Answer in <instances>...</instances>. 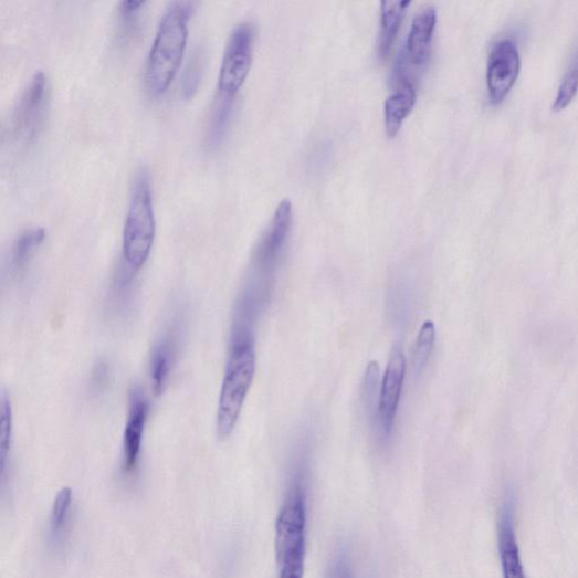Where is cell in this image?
Listing matches in <instances>:
<instances>
[{"mask_svg":"<svg viewBox=\"0 0 578 578\" xmlns=\"http://www.w3.org/2000/svg\"><path fill=\"white\" fill-rule=\"evenodd\" d=\"M309 445L298 442L293 451L286 491L276 521L275 550L279 578H303L307 543Z\"/></svg>","mask_w":578,"mask_h":578,"instance_id":"cell-1","label":"cell"},{"mask_svg":"<svg viewBox=\"0 0 578 578\" xmlns=\"http://www.w3.org/2000/svg\"><path fill=\"white\" fill-rule=\"evenodd\" d=\"M193 11V3L174 2L157 27L145 67V85L151 96L164 95L181 67Z\"/></svg>","mask_w":578,"mask_h":578,"instance_id":"cell-2","label":"cell"},{"mask_svg":"<svg viewBox=\"0 0 578 578\" xmlns=\"http://www.w3.org/2000/svg\"><path fill=\"white\" fill-rule=\"evenodd\" d=\"M256 369L254 332L232 329L217 416L220 439H229L239 422Z\"/></svg>","mask_w":578,"mask_h":578,"instance_id":"cell-3","label":"cell"},{"mask_svg":"<svg viewBox=\"0 0 578 578\" xmlns=\"http://www.w3.org/2000/svg\"><path fill=\"white\" fill-rule=\"evenodd\" d=\"M156 238V218L150 178L146 169L137 171L123 232V264L134 273L144 269Z\"/></svg>","mask_w":578,"mask_h":578,"instance_id":"cell-4","label":"cell"},{"mask_svg":"<svg viewBox=\"0 0 578 578\" xmlns=\"http://www.w3.org/2000/svg\"><path fill=\"white\" fill-rule=\"evenodd\" d=\"M293 208L288 199L280 202L276 212L253 252L248 285L273 295L276 273L283 259L292 228Z\"/></svg>","mask_w":578,"mask_h":578,"instance_id":"cell-5","label":"cell"},{"mask_svg":"<svg viewBox=\"0 0 578 578\" xmlns=\"http://www.w3.org/2000/svg\"><path fill=\"white\" fill-rule=\"evenodd\" d=\"M50 101V85L46 75L38 71L22 91L11 116L10 132L20 144L32 143L40 134Z\"/></svg>","mask_w":578,"mask_h":578,"instance_id":"cell-6","label":"cell"},{"mask_svg":"<svg viewBox=\"0 0 578 578\" xmlns=\"http://www.w3.org/2000/svg\"><path fill=\"white\" fill-rule=\"evenodd\" d=\"M255 30L251 22H241L232 30L225 45L218 80V94L235 98L252 63Z\"/></svg>","mask_w":578,"mask_h":578,"instance_id":"cell-7","label":"cell"},{"mask_svg":"<svg viewBox=\"0 0 578 578\" xmlns=\"http://www.w3.org/2000/svg\"><path fill=\"white\" fill-rule=\"evenodd\" d=\"M407 362L399 345L392 348L387 369L381 382L379 409L376 419L379 442H391L396 418L400 406L406 378Z\"/></svg>","mask_w":578,"mask_h":578,"instance_id":"cell-8","label":"cell"},{"mask_svg":"<svg viewBox=\"0 0 578 578\" xmlns=\"http://www.w3.org/2000/svg\"><path fill=\"white\" fill-rule=\"evenodd\" d=\"M519 71L521 56L516 43L508 38L498 40L491 50L487 67V87L494 104L508 95Z\"/></svg>","mask_w":578,"mask_h":578,"instance_id":"cell-9","label":"cell"},{"mask_svg":"<svg viewBox=\"0 0 578 578\" xmlns=\"http://www.w3.org/2000/svg\"><path fill=\"white\" fill-rule=\"evenodd\" d=\"M149 412V403L140 388L129 396V411L123 440V471L133 475L140 460L143 439Z\"/></svg>","mask_w":578,"mask_h":578,"instance_id":"cell-10","label":"cell"},{"mask_svg":"<svg viewBox=\"0 0 578 578\" xmlns=\"http://www.w3.org/2000/svg\"><path fill=\"white\" fill-rule=\"evenodd\" d=\"M438 12L433 6L418 10L410 24L404 54L413 67H423L430 59Z\"/></svg>","mask_w":578,"mask_h":578,"instance_id":"cell-11","label":"cell"},{"mask_svg":"<svg viewBox=\"0 0 578 578\" xmlns=\"http://www.w3.org/2000/svg\"><path fill=\"white\" fill-rule=\"evenodd\" d=\"M178 353L177 329H170L153 347L149 375L153 392L161 396L169 383Z\"/></svg>","mask_w":578,"mask_h":578,"instance_id":"cell-12","label":"cell"},{"mask_svg":"<svg viewBox=\"0 0 578 578\" xmlns=\"http://www.w3.org/2000/svg\"><path fill=\"white\" fill-rule=\"evenodd\" d=\"M498 550L503 578H527L522 565L514 529L512 505L506 502L498 521Z\"/></svg>","mask_w":578,"mask_h":578,"instance_id":"cell-13","label":"cell"},{"mask_svg":"<svg viewBox=\"0 0 578 578\" xmlns=\"http://www.w3.org/2000/svg\"><path fill=\"white\" fill-rule=\"evenodd\" d=\"M396 82L397 90L388 96L385 103L386 132L389 137L398 134L417 98L416 85L410 76L396 74Z\"/></svg>","mask_w":578,"mask_h":578,"instance_id":"cell-14","label":"cell"},{"mask_svg":"<svg viewBox=\"0 0 578 578\" xmlns=\"http://www.w3.org/2000/svg\"><path fill=\"white\" fill-rule=\"evenodd\" d=\"M73 501L72 490L63 488L52 506L49 522V543L52 548L60 549L67 542Z\"/></svg>","mask_w":578,"mask_h":578,"instance_id":"cell-15","label":"cell"},{"mask_svg":"<svg viewBox=\"0 0 578 578\" xmlns=\"http://www.w3.org/2000/svg\"><path fill=\"white\" fill-rule=\"evenodd\" d=\"M45 238L46 232L43 228H32L19 235L10 254L9 270L12 276L19 277L27 271Z\"/></svg>","mask_w":578,"mask_h":578,"instance_id":"cell-16","label":"cell"},{"mask_svg":"<svg viewBox=\"0 0 578 578\" xmlns=\"http://www.w3.org/2000/svg\"><path fill=\"white\" fill-rule=\"evenodd\" d=\"M234 98L217 96L206 127V145L209 149L219 148L225 139L232 120Z\"/></svg>","mask_w":578,"mask_h":578,"instance_id":"cell-17","label":"cell"},{"mask_svg":"<svg viewBox=\"0 0 578 578\" xmlns=\"http://www.w3.org/2000/svg\"><path fill=\"white\" fill-rule=\"evenodd\" d=\"M409 6L410 0H399V2H385L383 0L381 2L379 54L382 60L390 54Z\"/></svg>","mask_w":578,"mask_h":578,"instance_id":"cell-18","label":"cell"},{"mask_svg":"<svg viewBox=\"0 0 578 578\" xmlns=\"http://www.w3.org/2000/svg\"><path fill=\"white\" fill-rule=\"evenodd\" d=\"M437 329L432 322L420 328L412 355V371L416 378L423 376L435 347Z\"/></svg>","mask_w":578,"mask_h":578,"instance_id":"cell-19","label":"cell"},{"mask_svg":"<svg viewBox=\"0 0 578 578\" xmlns=\"http://www.w3.org/2000/svg\"><path fill=\"white\" fill-rule=\"evenodd\" d=\"M381 382L380 366L377 361H371L365 372L362 400L365 410L372 417L374 422H376L379 409Z\"/></svg>","mask_w":578,"mask_h":578,"instance_id":"cell-20","label":"cell"},{"mask_svg":"<svg viewBox=\"0 0 578 578\" xmlns=\"http://www.w3.org/2000/svg\"><path fill=\"white\" fill-rule=\"evenodd\" d=\"M578 92V48L568 65L567 71L557 90V94L553 104L555 112L563 111L572 101Z\"/></svg>","mask_w":578,"mask_h":578,"instance_id":"cell-21","label":"cell"},{"mask_svg":"<svg viewBox=\"0 0 578 578\" xmlns=\"http://www.w3.org/2000/svg\"><path fill=\"white\" fill-rule=\"evenodd\" d=\"M0 429H2L0 431V450H2L3 476L6 477L13 438L12 404L6 391L2 393V422H0Z\"/></svg>","mask_w":578,"mask_h":578,"instance_id":"cell-22","label":"cell"},{"mask_svg":"<svg viewBox=\"0 0 578 578\" xmlns=\"http://www.w3.org/2000/svg\"><path fill=\"white\" fill-rule=\"evenodd\" d=\"M326 578H354L350 554L345 546H338L333 553Z\"/></svg>","mask_w":578,"mask_h":578,"instance_id":"cell-23","label":"cell"},{"mask_svg":"<svg viewBox=\"0 0 578 578\" xmlns=\"http://www.w3.org/2000/svg\"><path fill=\"white\" fill-rule=\"evenodd\" d=\"M112 380V367L108 360L98 359L88 382V392L92 397H98L108 389Z\"/></svg>","mask_w":578,"mask_h":578,"instance_id":"cell-24","label":"cell"},{"mask_svg":"<svg viewBox=\"0 0 578 578\" xmlns=\"http://www.w3.org/2000/svg\"><path fill=\"white\" fill-rule=\"evenodd\" d=\"M203 72V61L199 52L190 60L182 78V92L186 97H191L197 91Z\"/></svg>","mask_w":578,"mask_h":578,"instance_id":"cell-25","label":"cell"},{"mask_svg":"<svg viewBox=\"0 0 578 578\" xmlns=\"http://www.w3.org/2000/svg\"><path fill=\"white\" fill-rule=\"evenodd\" d=\"M147 6V2H122L119 4V17L125 28L134 25L138 20L143 8Z\"/></svg>","mask_w":578,"mask_h":578,"instance_id":"cell-26","label":"cell"}]
</instances>
